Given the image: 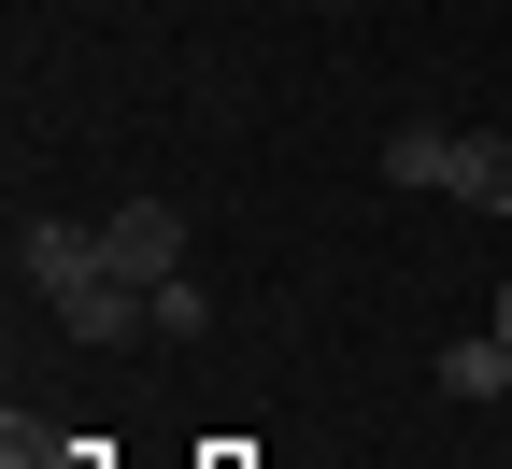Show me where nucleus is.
Segmentation results:
<instances>
[{"mask_svg": "<svg viewBox=\"0 0 512 469\" xmlns=\"http://www.w3.org/2000/svg\"><path fill=\"white\" fill-rule=\"evenodd\" d=\"M384 185L470 199V214H512V143H498V128H384Z\"/></svg>", "mask_w": 512, "mask_h": 469, "instance_id": "f257e3e1", "label": "nucleus"}, {"mask_svg": "<svg viewBox=\"0 0 512 469\" xmlns=\"http://www.w3.org/2000/svg\"><path fill=\"white\" fill-rule=\"evenodd\" d=\"M57 327H72L86 356H128V342H143V327H157V285H128L114 256H86V271L57 285Z\"/></svg>", "mask_w": 512, "mask_h": 469, "instance_id": "f03ea898", "label": "nucleus"}, {"mask_svg": "<svg viewBox=\"0 0 512 469\" xmlns=\"http://www.w3.org/2000/svg\"><path fill=\"white\" fill-rule=\"evenodd\" d=\"M100 256H114L128 285H171V271H185V214H171V199H128V214L100 228Z\"/></svg>", "mask_w": 512, "mask_h": 469, "instance_id": "7ed1b4c3", "label": "nucleus"}, {"mask_svg": "<svg viewBox=\"0 0 512 469\" xmlns=\"http://www.w3.org/2000/svg\"><path fill=\"white\" fill-rule=\"evenodd\" d=\"M86 256H100V228H57V214H29V228H15V271H29V299H57V285L86 271Z\"/></svg>", "mask_w": 512, "mask_h": 469, "instance_id": "20e7f679", "label": "nucleus"}, {"mask_svg": "<svg viewBox=\"0 0 512 469\" xmlns=\"http://www.w3.org/2000/svg\"><path fill=\"white\" fill-rule=\"evenodd\" d=\"M441 384H456V398H512V342H498V327H484V342H456V356H441Z\"/></svg>", "mask_w": 512, "mask_h": 469, "instance_id": "39448f33", "label": "nucleus"}, {"mask_svg": "<svg viewBox=\"0 0 512 469\" xmlns=\"http://www.w3.org/2000/svg\"><path fill=\"white\" fill-rule=\"evenodd\" d=\"M200 327H214V299H200V285L171 271V285H157V342H200Z\"/></svg>", "mask_w": 512, "mask_h": 469, "instance_id": "423d86ee", "label": "nucleus"}, {"mask_svg": "<svg viewBox=\"0 0 512 469\" xmlns=\"http://www.w3.org/2000/svg\"><path fill=\"white\" fill-rule=\"evenodd\" d=\"M43 469H86V455H72V441H57V455H43Z\"/></svg>", "mask_w": 512, "mask_h": 469, "instance_id": "0eeeda50", "label": "nucleus"}, {"mask_svg": "<svg viewBox=\"0 0 512 469\" xmlns=\"http://www.w3.org/2000/svg\"><path fill=\"white\" fill-rule=\"evenodd\" d=\"M498 342H512V285H498Z\"/></svg>", "mask_w": 512, "mask_h": 469, "instance_id": "6e6552de", "label": "nucleus"}]
</instances>
